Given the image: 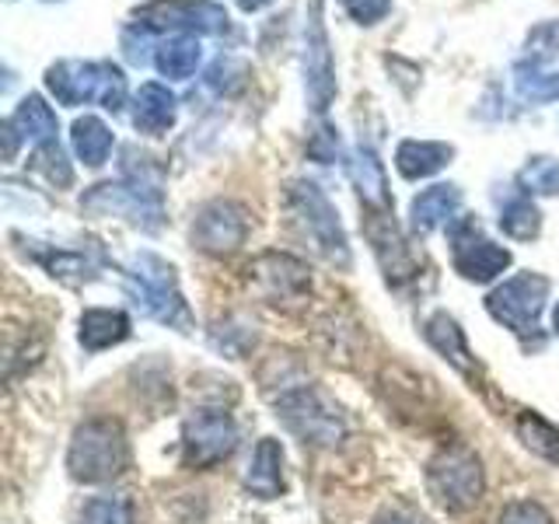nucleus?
<instances>
[{
  "instance_id": "nucleus-1",
  "label": "nucleus",
  "mask_w": 559,
  "mask_h": 524,
  "mask_svg": "<svg viewBox=\"0 0 559 524\" xmlns=\"http://www.w3.org/2000/svg\"><path fill=\"white\" fill-rule=\"evenodd\" d=\"M122 287H127L130 301L147 314V319L171 325V329H189V308L182 301L179 276L175 266L154 252H140L127 262L122 270Z\"/></svg>"
},
{
  "instance_id": "nucleus-2",
  "label": "nucleus",
  "mask_w": 559,
  "mask_h": 524,
  "mask_svg": "<svg viewBox=\"0 0 559 524\" xmlns=\"http://www.w3.org/2000/svg\"><path fill=\"white\" fill-rule=\"evenodd\" d=\"M46 87L60 105L98 102L102 109L119 112L127 105V78L109 60H60L46 70Z\"/></svg>"
},
{
  "instance_id": "nucleus-3",
  "label": "nucleus",
  "mask_w": 559,
  "mask_h": 524,
  "mask_svg": "<svg viewBox=\"0 0 559 524\" xmlns=\"http://www.w3.org/2000/svg\"><path fill=\"white\" fill-rule=\"evenodd\" d=\"M130 465V444L119 419H87L70 437L67 468L78 483H112Z\"/></svg>"
},
{
  "instance_id": "nucleus-4",
  "label": "nucleus",
  "mask_w": 559,
  "mask_h": 524,
  "mask_svg": "<svg viewBox=\"0 0 559 524\" xmlns=\"http://www.w3.org/2000/svg\"><path fill=\"white\" fill-rule=\"evenodd\" d=\"M287 214L294 231L301 235L314 252H319L332 266H349V245H346V231L340 224L336 206L329 203L325 192L314 182H290L284 192Z\"/></svg>"
},
{
  "instance_id": "nucleus-5",
  "label": "nucleus",
  "mask_w": 559,
  "mask_h": 524,
  "mask_svg": "<svg viewBox=\"0 0 559 524\" xmlns=\"http://www.w3.org/2000/svg\"><path fill=\"white\" fill-rule=\"evenodd\" d=\"M427 489L437 507H444L448 514H465L483 500V462L476 458V451H468L462 444H451L444 451H437L427 465Z\"/></svg>"
},
{
  "instance_id": "nucleus-6",
  "label": "nucleus",
  "mask_w": 559,
  "mask_h": 524,
  "mask_svg": "<svg viewBox=\"0 0 559 524\" xmlns=\"http://www.w3.org/2000/svg\"><path fill=\"white\" fill-rule=\"evenodd\" d=\"M276 416L284 419L287 430L301 437L311 448H336L346 437V419L340 406L325 392L311 384H297L276 398Z\"/></svg>"
},
{
  "instance_id": "nucleus-7",
  "label": "nucleus",
  "mask_w": 559,
  "mask_h": 524,
  "mask_svg": "<svg viewBox=\"0 0 559 524\" xmlns=\"http://www.w3.org/2000/svg\"><path fill=\"white\" fill-rule=\"evenodd\" d=\"M136 25L147 32H179V35H224L231 17L214 0H147L133 11Z\"/></svg>"
},
{
  "instance_id": "nucleus-8",
  "label": "nucleus",
  "mask_w": 559,
  "mask_h": 524,
  "mask_svg": "<svg viewBox=\"0 0 559 524\" xmlns=\"http://www.w3.org/2000/svg\"><path fill=\"white\" fill-rule=\"evenodd\" d=\"M305 95L314 116H325L332 98H336V63H332L322 0H308L305 17Z\"/></svg>"
},
{
  "instance_id": "nucleus-9",
  "label": "nucleus",
  "mask_w": 559,
  "mask_h": 524,
  "mask_svg": "<svg viewBox=\"0 0 559 524\" xmlns=\"http://www.w3.org/2000/svg\"><path fill=\"white\" fill-rule=\"evenodd\" d=\"M546 297H549V279L542 273H518L486 297V311L493 319L514 332H535L538 319H542V308H546Z\"/></svg>"
},
{
  "instance_id": "nucleus-10",
  "label": "nucleus",
  "mask_w": 559,
  "mask_h": 524,
  "mask_svg": "<svg viewBox=\"0 0 559 524\" xmlns=\"http://www.w3.org/2000/svg\"><path fill=\"white\" fill-rule=\"evenodd\" d=\"M238 448V427L224 409H197L182 424V458L189 468H214Z\"/></svg>"
},
{
  "instance_id": "nucleus-11",
  "label": "nucleus",
  "mask_w": 559,
  "mask_h": 524,
  "mask_svg": "<svg viewBox=\"0 0 559 524\" xmlns=\"http://www.w3.org/2000/svg\"><path fill=\"white\" fill-rule=\"evenodd\" d=\"M81 210L95 217H127L136 227H144V231H157L165 217L162 196L136 189L130 182H102L95 189H87L81 196Z\"/></svg>"
},
{
  "instance_id": "nucleus-12",
  "label": "nucleus",
  "mask_w": 559,
  "mask_h": 524,
  "mask_svg": "<svg viewBox=\"0 0 559 524\" xmlns=\"http://www.w3.org/2000/svg\"><path fill=\"white\" fill-rule=\"evenodd\" d=\"M252 217L235 200H210L192 221V245L206 255H231L249 238Z\"/></svg>"
},
{
  "instance_id": "nucleus-13",
  "label": "nucleus",
  "mask_w": 559,
  "mask_h": 524,
  "mask_svg": "<svg viewBox=\"0 0 559 524\" xmlns=\"http://www.w3.org/2000/svg\"><path fill=\"white\" fill-rule=\"evenodd\" d=\"M451 259H454V270L465 279H472V284H489V279H497L511 266V252H507L503 245L483 238L479 227L468 217L451 224Z\"/></svg>"
},
{
  "instance_id": "nucleus-14",
  "label": "nucleus",
  "mask_w": 559,
  "mask_h": 524,
  "mask_svg": "<svg viewBox=\"0 0 559 524\" xmlns=\"http://www.w3.org/2000/svg\"><path fill=\"white\" fill-rule=\"evenodd\" d=\"M249 276L255 290L266 297L273 305H294V301H305L308 290H311V276H308V266L301 259H294L287 252H266L259 255L252 266H249Z\"/></svg>"
},
{
  "instance_id": "nucleus-15",
  "label": "nucleus",
  "mask_w": 559,
  "mask_h": 524,
  "mask_svg": "<svg viewBox=\"0 0 559 524\" xmlns=\"http://www.w3.org/2000/svg\"><path fill=\"white\" fill-rule=\"evenodd\" d=\"M364 231H367V241H371V249L381 262V273L389 284L402 287L409 284L416 276V259H413V249L402 238V231L395 227L389 206H371V214L364 221Z\"/></svg>"
},
{
  "instance_id": "nucleus-16",
  "label": "nucleus",
  "mask_w": 559,
  "mask_h": 524,
  "mask_svg": "<svg viewBox=\"0 0 559 524\" xmlns=\"http://www.w3.org/2000/svg\"><path fill=\"white\" fill-rule=\"evenodd\" d=\"M175 116H179V98H175L165 84H157V81L140 84L136 109H133V127L140 133L162 136L175 127Z\"/></svg>"
},
{
  "instance_id": "nucleus-17",
  "label": "nucleus",
  "mask_w": 559,
  "mask_h": 524,
  "mask_svg": "<svg viewBox=\"0 0 559 524\" xmlns=\"http://www.w3.org/2000/svg\"><path fill=\"white\" fill-rule=\"evenodd\" d=\"M245 489L259 500H273L284 493V448L273 437H262L249 472H245Z\"/></svg>"
},
{
  "instance_id": "nucleus-18",
  "label": "nucleus",
  "mask_w": 559,
  "mask_h": 524,
  "mask_svg": "<svg viewBox=\"0 0 559 524\" xmlns=\"http://www.w3.org/2000/svg\"><path fill=\"white\" fill-rule=\"evenodd\" d=\"M462 206V192L459 186H430L409 203V217H413V231L430 235L437 227L454 224V214Z\"/></svg>"
},
{
  "instance_id": "nucleus-19",
  "label": "nucleus",
  "mask_w": 559,
  "mask_h": 524,
  "mask_svg": "<svg viewBox=\"0 0 559 524\" xmlns=\"http://www.w3.org/2000/svg\"><path fill=\"white\" fill-rule=\"evenodd\" d=\"M454 147L441 144V140H402L395 151V168L402 179H430L441 168L451 165Z\"/></svg>"
},
{
  "instance_id": "nucleus-20",
  "label": "nucleus",
  "mask_w": 559,
  "mask_h": 524,
  "mask_svg": "<svg viewBox=\"0 0 559 524\" xmlns=\"http://www.w3.org/2000/svg\"><path fill=\"white\" fill-rule=\"evenodd\" d=\"M8 122L17 130V136L28 140V144H35V147L57 144V133H60L57 112H52L46 105V98H39V95H25L22 102H17V109L11 112Z\"/></svg>"
},
{
  "instance_id": "nucleus-21",
  "label": "nucleus",
  "mask_w": 559,
  "mask_h": 524,
  "mask_svg": "<svg viewBox=\"0 0 559 524\" xmlns=\"http://www.w3.org/2000/svg\"><path fill=\"white\" fill-rule=\"evenodd\" d=\"M81 346L87 354H98V349H109L130 336V319L116 308H87L81 314Z\"/></svg>"
},
{
  "instance_id": "nucleus-22",
  "label": "nucleus",
  "mask_w": 559,
  "mask_h": 524,
  "mask_svg": "<svg viewBox=\"0 0 559 524\" xmlns=\"http://www.w3.org/2000/svg\"><path fill=\"white\" fill-rule=\"evenodd\" d=\"M424 336L437 354H441L444 360H451L462 374H472V354H468L465 332L459 329V322H454L448 311L430 314V319L424 322Z\"/></svg>"
},
{
  "instance_id": "nucleus-23",
  "label": "nucleus",
  "mask_w": 559,
  "mask_h": 524,
  "mask_svg": "<svg viewBox=\"0 0 559 524\" xmlns=\"http://www.w3.org/2000/svg\"><path fill=\"white\" fill-rule=\"evenodd\" d=\"M200 60H203V49H200L197 35H171V39L162 43L154 52L157 74L168 78V81H189L192 74H197Z\"/></svg>"
},
{
  "instance_id": "nucleus-24",
  "label": "nucleus",
  "mask_w": 559,
  "mask_h": 524,
  "mask_svg": "<svg viewBox=\"0 0 559 524\" xmlns=\"http://www.w3.org/2000/svg\"><path fill=\"white\" fill-rule=\"evenodd\" d=\"M70 144H74L78 157L87 168H102L112 151V130L98 116H81L74 130H70Z\"/></svg>"
},
{
  "instance_id": "nucleus-25",
  "label": "nucleus",
  "mask_w": 559,
  "mask_h": 524,
  "mask_svg": "<svg viewBox=\"0 0 559 524\" xmlns=\"http://www.w3.org/2000/svg\"><path fill=\"white\" fill-rule=\"evenodd\" d=\"M39 249H32V259L39 262V266L63 279V284H84V279L95 276V262L87 259L84 252H70V249H46L43 241H35Z\"/></svg>"
},
{
  "instance_id": "nucleus-26",
  "label": "nucleus",
  "mask_w": 559,
  "mask_h": 524,
  "mask_svg": "<svg viewBox=\"0 0 559 524\" xmlns=\"http://www.w3.org/2000/svg\"><path fill=\"white\" fill-rule=\"evenodd\" d=\"M514 87L524 102L549 105L559 98V70H546L535 60H518L514 63Z\"/></svg>"
},
{
  "instance_id": "nucleus-27",
  "label": "nucleus",
  "mask_w": 559,
  "mask_h": 524,
  "mask_svg": "<svg viewBox=\"0 0 559 524\" xmlns=\"http://www.w3.org/2000/svg\"><path fill=\"white\" fill-rule=\"evenodd\" d=\"M349 171H354V182H357L360 200L367 206H389V182H384V168H381L378 154L371 147H360L354 154Z\"/></svg>"
},
{
  "instance_id": "nucleus-28",
  "label": "nucleus",
  "mask_w": 559,
  "mask_h": 524,
  "mask_svg": "<svg viewBox=\"0 0 559 524\" xmlns=\"http://www.w3.org/2000/svg\"><path fill=\"white\" fill-rule=\"evenodd\" d=\"M518 437L524 441V448L542 454L546 462L559 465V430L552 424H546L542 416L535 413H521L518 416Z\"/></svg>"
},
{
  "instance_id": "nucleus-29",
  "label": "nucleus",
  "mask_w": 559,
  "mask_h": 524,
  "mask_svg": "<svg viewBox=\"0 0 559 524\" xmlns=\"http://www.w3.org/2000/svg\"><path fill=\"white\" fill-rule=\"evenodd\" d=\"M500 227L514 241H532L542 231V214L528 196H518L500 210Z\"/></svg>"
},
{
  "instance_id": "nucleus-30",
  "label": "nucleus",
  "mask_w": 559,
  "mask_h": 524,
  "mask_svg": "<svg viewBox=\"0 0 559 524\" xmlns=\"http://www.w3.org/2000/svg\"><path fill=\"white\" fill-rule=\"evenodd\" d=\"M518 186L524 192H535V196H559V162L556 157H532L521 168Z\"/></svg>"
},
{
  "instance_id": "nucleus-31",
  "label": "nucleus",
  "mask_w": 559,
  "mask_h": 524,
  "mask_svg": "<svg viewBox=\"0 0 559 524\" xmlns=\"http://www.w3.org/2000/svg\"><path fill=\"white\" fill-rule=\"evenodd\" d=\"M245 81H249V63L238 57H217L206 70L210 92H217V95H238Z\"/></svg>"
},
{
  "instance_id": "nucleus-32",
  "label": "nucleus",
  "mask_w": 559,
  "mask_h": 524,
  "mask_svg": "<svg viewBox=\"0 0 559 524\" xmlns=\"http://www.w3.org/2000/svg\"><path fill=\"white\" fill-rule=\"evenodd\" d=\"M81 524H133V503L127 497H95L84 503Z\"/></svg>"
},
{
  "instance_id": "nucleus-33",
  "label": "nucleus",
  "mask_w": 559,
  "mask_h": 524,
  "mask_svg": "<svg viewBox=\"0 0 559 524\" xmlns=\"http://www.w3.org/2000/svg\"><path fill=\"white\" fill-rule=\"evenodd\" d=\"M524 52H528L524 60H535L542 67H549L552 60H559V17L535 25L528 32V39H524Z\"/></svg>"
},
{
  "instance_id": "nucleus-34",
  "label": "nucleus",
  "mask_w": 559,
  "mask_h": 524,
  "mask_svg": "<svg viewBox=\"0 0 559 524\" xmlns=\"http://www.w3.org/2000/svg\"><path fill=\"white\" fill-rule=\"evenodd\" d=\"M32 162H35V168H39L57 189H67L70 182H74V171H70L67 151L60 147V140H57V144H43L39 151H35Z\"/></svg>"
},
{
  "instance_id": "nucleus-35",
  "label": "nucleus",
  "mask_w": 559,
  "mask_h": 524,
  "mask_svg": "<svg viewBox=\"0 0 559 524\" xmlns=\"http://www.w3.org/2000/svg\"><path fill=\"white\" fill-rule=\"evenodd\" d=\"M497 524H552L549 511L535 500H518V503H507L500 511Z\"/></svg>"
},
{
  "instance_id": "nucleus-36",
  "label": "nucleus",
  "mask_w": 559,
  "mask_h": 524,
  "mask_svg": "<svg viewBox=\"0 0 559 524\" xmlns=\"http://www.w3.org/2000/svg\"><path fill=\"white\" fill-rule=\"evenodd\" d=\"M343 8L357 25H378L381 17H389L392 0H343Z\"/></svg>"
},
{
  "instance_id": "nucleus-37",
  "label": "nucleus",
  "mask_w": 559,
  "mask_h": 524,
  "mask_svg": "<svg viewBox=\"0 0 559 524\" xmlns=\"http://www.w3.org/2000/svg\"><path fill=\"white\" fill-rule=\"evenodd\" d=\"M374 524H427V521L419 517V514H413V511H406V507H395V511L378 514Z\"/></svg>"
},
{
  "instance_id": "nucleus-38",
  "label": "nucleus",
  "mask_w": 559,
  "mask_h": 524,
  "mask_svg": "<svg viewBox=\"0 0 559 524\" xmlns=\"http://www.w3.org/2000/svg\"><path fill=\"white\" fill-rule=\"evenodd\" d=\"M0 136H4V162H14L17 144H22V136H17V130L11 127V122H4V130H0Z\"/></svg>"
},
{
  "instance_id": "nucleus-39",
  "label": "nucleus",
  "mask_w": 559,
  "mask_h": 524,
  "mask_svg": "<svg viewBox=\"0 0 559 524\" xmlns=\"http://www.w3.org/2000/svg\"><path fill=\"white\" fill-rule=\"evenodd\" d=\"M235 4L241 8V11H249V14H255V11H262V8H270L273 0H235Z\"/></svg>"
},
{
  "instance_id": "nucleus-40",
  "label": "nucleus",
  "mask_w": 559,
  "mask_h": 524,
  "mask_svg": "<svg viewBox=\"0 0 559 524\" xmlns=\"http://www.w3.org/2000/svg\"><path fill=\"white\" fill-rule=\"evenodd\" d=\"M552 329H556V336H559V305H556V314H552Z\"/></svg>"
}]
</instances>
